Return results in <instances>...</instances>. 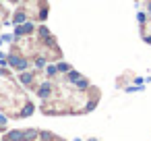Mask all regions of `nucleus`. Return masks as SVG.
Wrapping results in <instances>:
<instances>
[{
  "mask_svg": "<svg viewBox=\"0 0 151 141\" xmlns=\"http://www.w3.org/2000/svg\"><path fill=\"white\" fill-rule=\"evenodd\" d=\"M37 93H40V98H50V93H52V83H50V81L42 83L40 89H37Z\"/></svg>",
  "mask_w": 151,
  "mask_h": 141,
  "instance_id": "obj_1",
  "label": "nucleus"
},
{
  "mask_svg": "<svg viewBox=\"0 0 151 141\" xmlns=\"http://www.w3.org/2000/svg\"><path fill=\"white\" fill-rule=\"evenodd\" d=\"M31 31H33V23H25V25H21V27L15 29V35L19 38V35H23V33H31Z\"/></svg>",
  "mask_w": 151,
  "mask_h": 141,
  "instance_id": "obj_2",
  "label": "nucleus"
},
{
  "mask_svg": "<svg viewBox=\"0 0 151 141\" xmlns=\"http://www.w3.org/2000/svg\"><path fill=\"white\" fill-rule=\"evenodd\" d=\"M81 77H83V75H81L79 71H68V73H66V79H68L70 83H77V81H79Z\"/></svg>",
  "mask_w": 151,
  "mask_h": 141,
  "instance_id": "obj_3",
  "label": "nucleus"
},
{
  "mask_svg": "<svg viewBox=\"0 0 151 141\" xmlns=\"http://www.w3.org/2000/svg\"><path fill=\"white\" fill-rule=\"evenodd\" d=\"M75 85H77V89H79V91H85V89H89V79L81 77V79H79V81H77Z\"/></svg>",
  "mask_w": 151,
  "mask_h": 141,
  "instance_id": "obj_4",
  "label": "nucleus"
},
{
  "mask_svg": "<svg viewBox=\"0 0 151 141\" xmlns=\"http://www.w3.org/2000/svg\"><path fill=\"white\" fill-rule=\"evenodd\" d=\"M23 137V131H9V139L11 141H21Z\"/></svg>",
  "mask_w": 151,
  "mask_h": 141,
  "instance_id": "obj_5",
  "label": "nucleus"
},
{
  "mask_svg": "<svg viewBox=\"0 0 151 141\" xmlns=\"http://www.w3.org/2000/svg\"><path fill=\"white\" fill-rule=\"evenodd\" d=\"M137 21H139V25L143 27V25L147 23V13H143V11H139V13H137Z\"/></svg>",
  "mask_w": 151,
  "mask_h": 141,
  "instance_id": "obj_6",
  "label": "nucleus"
},
{
  "mask_svg": "<svg viewBox=\"0 0 151 141\" xmlns=\"http://www.w3.org/2000/svg\"><path fill=\"white\" fill-rule=\"evenodd\" d=\"M56 67H58V73H68V71H73L68 62H58Z\"/></svg>",
  "mask_w": 151,
  "mask_h": 141,
  "instance_id": "obj_7",
  "label": "nucleus"
},
{
  "mask_svg": "<svg viewBox=\"0 0 151 141\" xmlns=\"http://www.w3.org/2000/svg\"><path fill=\"white\" fill-rule=\"evenodd\" d=\"M56 73H58V67H56V64H48V67H46V75H48V77H54Z\"/></svg>",
  "mask_w": 151,
  "mask_h": 141,
  "instance_id": "obj_8",
  "label": "nucleus"
},
{
  "mask_svg": "<svg viewBox=\"0 0 151 141\" xmlns=\"http://www.w3.org/2000/svg\"><path fill=\"white\" fill-rule=\"evenodd\" d=\"M31 81H33V75H31V73H23V75H21V83H23V85H29Z\"/></svg>",
  "mask_w": 151,
  "mask_h": 141,
  "instance_id": "obj_9",
  "label": "nucleus"
},
{
  "mask_svg": "<svg viewBox=\"0 0 151 141\" xmlns=\"http://www.w3.org/2000/svg\"><path fill=\"white\" fill-rule=\"evenodd\" d=\"M33 104H25V108H23V112H21V116H31L33 114Z\"/></svg>",
  "mask_w": 151,
  "mask_h": 141,
  "instance_id": "obj_10",
  "label": "nucleus"
},
{
  "mask_svg": "<svg viewBox=\"0 0 151 141\" xmlns=\"http://www.w3.org/2000/svg\"><path fill=\"white\" fill-rule=\"evenodd\" d=\"M27 67H29V62H27V60H23V58H19V62L15 64V69H17V71H25Z\"/></svg>",
  "mask_w": 151,
  "mask_h": 141,
  "instance_id": "obj_11",
  "label": "nucleus"
},
{
  "mask_svg": "<svg viewBox=\"0 0 151 141\" xmlns=\"http://www.w3.org/2000/svg\"><path fill=\"white\" fill-rule=\"evenodd\" d=\"M95 106H97V100H91V102H87V106H85V110H83V112H91Z\"/></svg>",
  "mask_w": 151,
  "mask_h": 141,
  "instance_id": "obj_12",
  "label": "nucleus"
},
{
  "mask_svg": "<svg viewBox=\"0 0 151 141\" xmlns=\"http://www.w3.org/2000/svg\"><path fill=\"white\" fill-rule=\"evenodd\" d=\"M23 19H25V13H17V15L13 17V21H15V23H21Z\"/></svg>",
  "mask_w": 151,
  "mask_h": 141,
  "instance_id": "obj_13",
  "label": "nucleus"
},
{
  "mask_svg": "<svg viewBox=\"0 0 151 141\" xmlns=\"http://www.w3.org/2000/svg\"><path fill=\"white\" fill-rule=\"evenodd\" d=\"M35 67H37V69H44V67H46V58H37V60H35Z\"/></svg>",
  "mask_w": 151,
  "mask_h": 141,
  "instance_id": "obj_14",
  "label": "nucleus"
},
{
  "mask_svg": "<svg viewBox=\"0 0 151 141\" xmlns=\"http://www.w3.org/2000/svg\"><path fill=\"white\" fill-rule=\"evenodd\" d=\"M134 85H145V79L143 77H134Z\"/></svg>",
  "mask_w": 151,
  "mask_h": 141,
  "instance_id": "obj_15",
  "label": "nucleus"
},
{
  "mask_svg": "<svg viewBox=\"0 0 151 141\" xmlns=\"http://www.w3.org/2000/svg\"><path fill=\"white\" fill-rule=\"evenodd\" d=\"M143 42H145V44H149V46H151V35H147V33H145V35H143Z\"/></svg>",
  "mask_w": 151,
  "mask_h": 141,
  "instance_id": "obj_16",
  "label": "nucleus"
},
{
  "mask_svg": "<svg viewBox=\"0 0 151 141\" xmlns=\"http://www.w3.org/2000/svg\"><path fill=\"white\" fill-rule=\"evenodd\" d=\"M4 124H6V116L0 114V127H4Z\"/></svg>",
  "mask_w": 151,
  "mask_h": 141,
  "instance_id": "obj_17",
  "label": "nucleus"
},
{
  "mask_svg": "<svg viewBox=\"0 0 151 141\" xmlns=\"http://www.w3.org/2000/svg\"><path fill=\"white\" fill-rule=\"evenodd\" d=\"M87 141H99V139H95V137H91V139H87Z\"/></svg>",
  "mask_w": 151,
  "mask_h": 141,
  "instance_id": "obj_18",
  "label": "nucleus"
},
{
  "mask_svg": "<svg viewBox=\"0 0 151 141\" xmlns=\"http://www.w3.org/2000/svg\"><path fill=\"white\" fill-rule=\"evenodd\" d=\"M75 141H83V139H75Z\"/></svg>",
  "mask_w": 151,
  "mask_h": 141,
  "instance_id": "obj_19",
  "label": "nucleus"
},
{
  "mask_svg": "<svg viewBox=\"0 0 151 141\" xmlns=\"http://www.w3.org/2000/svg\"><path fill=\"white\" fill-rule=\"evenodd\" d=\"M13 2H19V0H13Z\"/></svg>",
  "mask_w": 151,
  "mask_h": 141,
  "instance_id": "obj_20",
  "label": "nucleus"
}]
</instances>
